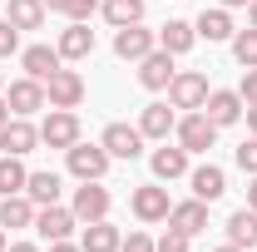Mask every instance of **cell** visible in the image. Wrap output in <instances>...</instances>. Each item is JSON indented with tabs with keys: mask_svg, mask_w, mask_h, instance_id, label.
Wrapping results in <instances>:
<instances>
[{
	"mask_svg": "<svg viewBox=\"0 0 257 252\" xmlns=\"http://www.w3.org/2000/svg\"><path fill=\"white\" fill-rule=\"evenodd\" d=\"M64 163L79 183H94V178L109 173V149L104 144H74V149H64Z\"/></svg>",
	"mask_w": 257,
	"mask_h": 252,
	"instance_id": "obj_1",
	"label": "cell"
},
{
	"mask_svg": "<svg viewBox=\"0 0 257 252\" xmlns=\"http://www.w3.org/2000/svg\"><path fill=\"white\" fill-rule=\"evenodd\" d=\"M173 134H178V144H183L188 154H208V149L218 144V124H213L203 109H188V114L178 119V129H173Z\"/></svg>",
	"mask_w": 257,
	"mask_h": 252,
	"instance_id": "obj_2",
	"label": "cell"
},
{
	"mask_svg": "<svg viewBox=\"0 0 257 252\" xmlns=\"http://www.w3.org/2000/svg\"><path fill=\"white\" fill-rule=\"evenodd\" d=\"M168 104L173 109H203L208 104V74L203 69H178L168 84Z\"/></svg>",
	"mask_w": 257,
	"mask_h": 252,
	"instance_id": "obj_3",
	"label": "cell"
},
{
	"mask_svg": "<svg viewBox=\"0 0 257 252\" xmlns=\"http://www.w3.org/2000/svg\"><path fill=\"white\" fill-rule=\"evenodd\" d=\"M79 99H84V74L60 64V69L45 79V104H50V109H74Z\"/></svg>",
	"mask_w": 257,
	"mask_h": 252,
	"instance_id": "obj_4",
	"label": "cell"
},
{
	"mask_svg": "<svg viewBox=\"0 0 257 252\" xmlns=\"http://www.w3.org/2000/svg\"><path fill=\"white\" fill-rule=\"evenodd\" d=\"M69 208H74L79 222H99V218H109L114 198H109V188H104V178H94V183H79V188H74Z\"/></svg>",
	"mask_w": 257,
	"mask_h": 252,
	"instance_id": "obj_5",
	"label": "cell"
},
{
	"mask_svg": "<svg viewBox=\"0 0 257 252\" xmlns=\"http://www.w3.org/2000/svg\"><path fill=\"white\" fill-rule=\"evenodd\" d=\"M40 144L45 149H74L79 144V114L74 109H50V119L40 124Z\"/></svg>",
	"mask_w": 257,
	"mask_h": 252,
	"instance_id": "obj_6",
	"label": "cell"
},
{
	"mask_svg": "<svg viewBox=\"0 0 257 252\" xmlns=\"http://www.w3.org/2000/svg\"><path fill=\"white\" fill-rule=\"evenodd\" d=\"M74 227H79L74 208H60V203H50V208H35V232H40L45 242H64Z\"/></svg>",
	"mask_w": 257,
	"mask_h": 252,
	"instance_id": "obj_7",
	"label": "cell"
},
{
	"mask_svg": "<svg viewBox=\"0 0 257 252\" xmlns=\"http://www.w3.org/2000/svg\"><path fill=\"white\" fill-rule=\"evenodd\" d=\"M128 208H134V218L139 222H168V188H159V183H144V188H134V198H128Z\"/></svg>",
	"mask_w": 257,
	"mask_h": 252,
	"instance_id": "obj_8",
	"label": "cell"
},
{
	"mask_svg": "<svg viewBox=\"0 0 257 252\" xmlns=\"http://www.w3.org/2000/svg\"><path fill=\"white\" fill-rule=\"evenodd\" d=\"M149 50H159V35L144 30V20H139V25H124V30H114V55H119V60H134V64H139Z\"/></svg>",
	"mask_w": 257,
	"mask_h": 252,
	"instance_id": "obj_9",
	"label": "cell"
},
{
	"mask_svg": "<svg viewBox=\"0 0 257 252\" xmlns=\"http://www.w3.org/2000/svg\"><path fill=\"white\" fill-rule=\"evenodd\" d=\"M99 144L109 149V158H124V163H134V158L144 154V134H139V124H109Z\"/></svg>",
	"mask_w": 257,
	"mask_h": 252,
	"instance_id": "obj_10",
	"label": "cell"
},
{
	"mask_svg": "<svg viewBox=\"0 0 257 252\" xmlns=\"http://www.w3.org/2000/svg\"><path fill=\"white\" fill-rule=\"evenodd\" d=\"M55 50H60V60H89L94 55V30H89V20H69L55 40Z\"/></svg>",
	"mask_w": 257,
	"mask_h": 252,
	"instance_id": "obj_11",
	"label": "cell"
},
{
	"mask_svg": "<svg viewBox=\"0 0 257 252\" xmlns=\"http://www.w3.org/2000/svg\"><path fill=\"white\" fill-rule=\"evenodd\" d=\"M35 144H40V129H35L30 119H20V114H10V124L0 129V149L15 154V158H25V154H35Z\"/></svg>",
	"mask_w": 257,
	"mask_h": 252,
	"instance_id": "obj_12",
	"label": "cell"
},
{
	"mask_svg": "<svg viewBox=\"0 0 257 252\" xmlns=\"http://www.w3.org/2000/svg\"><path fill=\"white\" fill-rule=\"evenodd\" d=\"M173 74H178V69H173V55H168V50H149V55L139 60V84H144V89H168Z\"/></svg>",
	"mask_w": 257,
	"mask_h": 252,
	"instance_id": "obj_13",
	"label": "cell"
},
{
	"mask_svg": "<svg viewBox=\"0 0 257 252\" xmlns=\"http://www.w3.org/2000/svg\"><path fill=\"white\" fill-rule=\"evenodd\" d=\"M5 104H10V114H20V119H30L35 109H45V84L40 79H15L10 89H5Z\"/></svg>",
	"mask_w": 257,
	"mask_h": 252,
	"instance_id": "obj_14",
	"label": "cell"
},
{
	"mask_svg": "<svg viewBox=\"0 0 257 252\" xmlns=\"http://www.w3.org/2000/svg\"><path fill=\"white\" fill-rule=\"evenodd\" d=\"M242 109H247V104H242L237 89H208V104H203V114H208L218 129L237 124V119H242Z\"/></svg>",
	"mask_w": 257,
	"mask_h": 252,
	"instance_id": "obj_15",
	"label": "cell"
},
{
	"mask_svg": "<svg viewBox=\"0 0 257 252\" xmlns=\"http://www.w3.org/2000/svg\"><path fill=\"white\" fill-rule=\"evenodd\" d=\"M188 183H193V198L218 203V198L227 193V173L218 168V163H198V168H188Z\"/></svg>",
	"mask_w": 257,
	"mask_h": 252,
	"instance_id": "obj_16",
	"label": "cell"
},
{
	"mask_svg": "<svg viewBox=\"0 0 257 252\" xmlns=\"http://www.w3.org/2000/svg\"><path fill=\"white\" fill-rule=\"evenodd\" d=\"M149 168H154V178L159 183H173V178H183L188 173V149L178 144V149H168V139H163V149L149 154Z\"/></svg>",
	"mask_w": 257,
	"mask_h": 252,
	"instance_id": "obj_17",
	"label": "cell"
},
{
	"mask_svg": "<svg viewBox=\"0 0 257 252\" xmlns=\"http://www.w3.org/2000/svg\"><path fill=\"white\" fill-rule=\"evenodd\" d=\"M168 227H178V232H188V237L208 232V203H203V198L173 203V208H168Z\"/></svg>",
	"mask_w": 257,
	"mask_h": 252,
	"instance_id": "obj_18",
	"label": "cell"
},
{
	"mask_svg": "<svg viewBox=\"0 0 257 252\" xmlns=\"http://www.w3.org/2000/svg\"><path fill=\"white\" fill-rule=\"evenodd\" d=\"M60 193H64V178L55 173V168H40V173H30V178H25V198H30L35 208L60 203Z\"/></svg>",
	"mask_w": 257,
	"mask_h": 252,
	"instance_id": "obj_19",
	"label": "cell"
},
{
	"mask_svg": "<svg viewBox=\"0 0 257 252\" xmlns=\"http://www.w3.org/2000/svg\"><path fill=\"white\" fill-rule=\"evenodd\" d=\"M193 30H198V40H208V45H223V40H232V15H227L223 5L218 10H203L198 20H193Z\"/></svg>",
	"mask_w": 257,
	"mask_h": 252,
	"instance_id": "obj_20",
	"label": "cell"
},
{
	"mask_svg": "<svg viewBox=\"0 0 257 252\" xmlns=\"http://www.w3.org/2000/svg\"><path fill=\"white\" fill-rule=\"evenodd\" d=\"M173 129H178V114L168 104H144V114H139V134L144 139H168Z\"/></svg>",
	"mask_w": 257,
	"mask_h": 252,
	"instance_id": "obj_21",
	"label": "cell"
},
{
	"mask_svg": "<svg viewBox=\"0 0 257 252\" xmlns=\"http://www.w3.org/2000/svg\"><path fill=\"white\" fill-rule=\"evenodd\" d=\"M20 64H25V74H30V79L45 84L64 60H60V50H50V45H30V50H20Z\"/></svg>",
	"mask_w": 257,
	"mask_h": 252,
	"instance_id": "obj_22",
	"label": "cell"
},
{
	"mask_svg": "<svg viewBox=\"0 0 257 252\" xmlns=\"http://www.w3.org/2000/svg\"><path fill=\"white\" fill-rule=\"evenodd\" d=\"M119 242H124V232H119L109 218L89 222V227H84V237H79V247H84V252H119Z\"/></svg>",
	"mask_w": 257,
	"mask_h": 252,
	"instance_id": "obj_23",
	"label": "cell"
},
{
	"mask_svg": "<svg viewBox=\"0 0 257 252\" xmlns=\"http://www.w3.org/2000/svg\"><path fill=\"white\" fill-rule=\"evenodd\" d=\"M45 0H5V20L15 25V30H40L45 25Z\"/></svg>",
	"mask_w": 257,
	"mask_h": 252,
	"instance_id": "obj_24",
	"label": "cell"
},
{
	"mask_svg": "<svg viewBox=\"0 0 257 252\" xmlns=\"http://www.w3.org/2000/svg\"><path fill=\"white\" fill-rule=\"evenodd\" d=\"M227 242L242 247V252L257 247V213H252V208H237V213L227 218Z\"/></svg>",
	"mask_w": 257,
	"mask_h": 252,
	"instance_id": "obj_25",
	"label": "cell"
},
{
	"mask_svg": "<svg viewBox=\"0 0 257 252\" xmlns=\"http://www.w3.org/2000/svg\"><path fill=\"white\" fill-rule=\"evenodd\" d=\"M193 45H198V30H193L188 20H168L159 30V50H168V55H188Z\"/></svg>",
	"mask_w": 257,
	"mask_h": 252,
	"instance_id": "obj_26",
	"label": "cell"
},
{
	"mask_svg": "<svg viewBox=\"0 0 257 252\" xmlns=\"http://www.w3.org/2000/svg\"><path fill=\"white\" fill-rule=\"evenodd\" d=\"M0 227H35V203L25 193L0 198Z\"/></svg>",
	"mask_w": 257,
	"mask_h": 252,
	"instance_id": "obj_27",
	"label": "cell"
},
{
	"mask_svg": "<svg viewBox=\"0 0 257 252\" xmlns=\"http://www.w3.org/2000/svg\"><path fill=\"white\" fill-rule=\"evenodd\" d=\"M99 15L114 30H124V25H139L144 20V0H99Z\"/></svg>",
	"mask_w": 257,
	"mask_h": 252,
	"instance_id": "obj_28",
	"label": "cell"
},
{
	"mask_svg": "<svg viewBox=\"0 0 257 252\" xmlns=\"http://www.w3.org/2000/svg\"><path fill=\"white\" fill-rule=\"evenodd\" d=\"M25 178H30V168H25L20 158H15V154H0V198L25 193Z\"/></svg>",
	"mask_w": 257,
	"mask_h": 252,
	"instance_id": "obj_29",
	"label": "cell"
},
{
	"mask_svg": "<svg viewBox=\"0 0 257 252\" xmlns=\"http://www.w3.org/2000/svg\"><path fill=\"white\" fill-rule=\"evenodd\" d=\"M232 60L242 64V69H257V30H252V25L232 35Z\"/></svg>",
	"mask_w": 257,
	"mask_h": 252,
	"instance_id": "obj_30",
	"label": "cell"
},
{
	"mask_svg": "<svg viewBox=\"0 0 257 252\" xmlns=\"http://www.w3.org/2000/svg\"><path fill=\"white\" fill-rule=\"evenodd\" d=\"M188 242H193L188 232H178V227H168V232H163V237L154 242V247H159V252H188Z\"/></svg>",
	"mask_w": 257,
	"mask_h": 252,
	"instance_id": "obj_31",
	"label": "cell"
},
{
	"mask_svg": "<svg viewBox=\"0 0 257 252\" xmlns=\"http://www.w3.org/2000/svg\"><path fill=\"white\" fill-rule=\"evenodd\" d=\"M94 10H99V0H64L60 15H64V20H89Z\"/></svg>",
	"mask_w": 257,
	"mask_h": 252,
	"instance_id": "obj_32",
	"label": "cell"
},
{
	"mask_svg": "<svg viewBox=\"0 0 257 252\" xmlns=\"http://www.w3.org/2000/svg\"><path fill=\"white\" fill-rule=\"evenodd\" d=\"M15 50H20V30H15L10 20H0V60H10Z\"/></svg>",
	"mask_w": 257,
	"mask_h": 252,
	"instance_id": "obj_33",
	"label": "cell"
},
{
	"mask_svg": "<svg viewBox=\"0 0 257 252\" xmlns=\"http://www.w3.org/2000/svg\"><path fill=\"white\" fill-rule=\"evenodd\" d=\"M237 168H242L247 178H252V173H257V134H252V139H247V144H242V149H237Z\"/></svg>",
	"mask_w": 257,
	"mask_h": 252,
	"instance_id": "obj_34",
	"label": "cell"
},
{
	"mask_svg": "<svg viewBox=\"0 0 257 252\" xmlns=\"http://www.w3.org/2000/svg\"><path fill=\"white\" fill-rule=\"evenodd\" d=\"M119 252H159V247H154V237H149V232H128L124 242H119Z\"/></svg>",
	"mask_w": 257,
	"mask_h": 252,
	"instance_id": "obj_35",
	"label": "cell"
},
{
	"mask_svg": "<svg viewBox=\"0 0 257 252\" xmlns=\"http://www.w3.org/2000/svg\"><path fill=\"white\" fill-rule=\"evenodd\" d=\"M237 94H242V104H257V69H247V74H242Z\"/></svg>",
	"mask_w": 257,
	"mask_h": 252,
	"instance_id": "obj_36",
	"label": "cell"
},
{
	"mask_svg": "<svg viewBox=\"0 0 257 252\" xmlns=\"http://www.w3.org/2000/svg\"><path fill=\"white\" fill-rule=\"evenodd\" d=\"M50 252H84V247H79V242H69V237H64V242H50Z\"/></svg>",
	"mask_w": 257,
	"mask_h": 252,
	"instance_id": "obj_37",
	"label": "cell"
},
{
	"mask_svg": "<svg viewBox=\"0 0 257 252\" xmlns=\"http://www.w3.org/2000/svg\"><path fill=\"white\" fill-rule=\"evenodd\" d=\"M247 208H252V213H257V173H252V178H247Z\"/></svg>",
	"mask_w": 257,
	"mask_h": 252,
	"instance_id": "obj_38",
	"label": "cell"
},
{
	"mask_svg": "<svg viewBox=\"0 0 257 252\" xmlns=\"http://www.w3.org/2000/svg\"><path fill=\"white\" fill-rule=\"evenodd\" d=\"M242 119H247V129L257 134V104H247V109H242Z\"/></svg>",
	"mask_w": 257,
	"mask_h": 252,
	"instance_id": "obj_39",
	"label": "cell"
},
{
	"mask_svg": "<svg viewBox=\"0 0 257 252\" xmlns=\"http://www.w3.org/2000/svg\"><path fill=\"white\" fill-rule=\"evenodd\" d=\"M5 252H40V247H35V242H10Z\"/></svg>",
	"mask_w": 257,
	"mask_h": 252,
	"instance_id": "obj_40",
	"label": "cell"
},
{
	"mask_svg": "<svg viewBox=\"0 0 257 252\" xmlns=\"http://www.w3.org/2000/svg\"><path fill=\"white\" fill-rule=\"evenodd\" d=\"M247 25L257 30V0H247Z\"/></svg>",
	"mask_w": 257,
	"mask_h": 252,
	"instance_id": "obj_41",
	"label": "cell"
},
{
	"mask_svg": "<svg viewBox=\"0 0 257 252\" xmlns=\"http://www.w3.org/2000/svg\"><path fill=\"white\" fill-rule=\"evenodd\" d=\"M10 124V104H5V99H0V129Z\"/></svg>",
	"mask_w": 257,
	"mask_h": 252,
	"instance_id": "obj_42",
	"label": "cell"
},
{
	"mask_svg": "<svg viewBox=\"0 0 257 252\" xmlns=\"http://www.w3.org/2000/svg\"><path fill=\"white\" fill-rule=\"evenodd\" d=\"M218 5H223V10H237V5H247V0H218Z\"/></svg>",
	"mask_w": 257,
	"mask_h": 252,
	"instance_id": "obj_43",
	"label": "cell"
},
{
	"mask_svg": "<svg viewBox=\"0 0 257 252\" xmlns=\"http://www.w3.org/2000/svg\"><path fill=\"white\" fill-rule=\"evenodd\" d=\"M45 10H64V0H45Z\"/></svg>",
	"mask_w": 257,
	"mask_h": 252,
	"instance_id": "obj_44",
	"label": "cell"
},
{
	"mask_svg": "<svg viewBox=\"0 0 257 252\" xmlns=\"http://www.w3.org/2000/svg\"><path fill=\"white\" fill-rule=\"evenodd\" d=\"M218 252H242V247H232V242H223V247H218Z\"/></svg>",
	"mask_w": 257,
	"mask_h": 252,
	"instance_id": "obj_45",
	"label": "cell"
},
{
	"mask_svg": "<svg viewBox=\"0 0 257 252\" xmlns=\"http://www.w3.org/2000/svg\"><path fill=\"white\" fill-rule=\"evenodd\" d=\"M0 252H5V227H0Z\"/></svg>",
	"mask_w": 257,
	"mask_h": 252,
	"instance_id": "obj_46",
	"label": "cell"
},
{
	"mask_svg": "<svg viewBox=\"0 0 257 252\" xmlns=\"http://www.w3.org/2000/svg\"><path fill=\"white\" fill-rule=\"evenodd\" d=\"M0 89H5V74H0Z\"/></svg>",
	"mask_w": 257,
	"mask_h": 252,
	"instance_id": "obj_47",
	"label": "cell"
}]
</instances>
